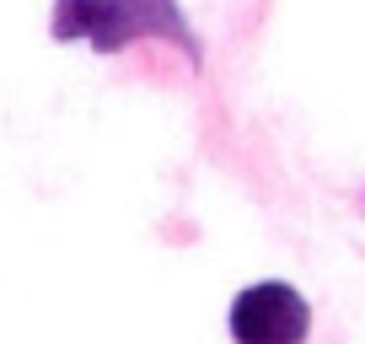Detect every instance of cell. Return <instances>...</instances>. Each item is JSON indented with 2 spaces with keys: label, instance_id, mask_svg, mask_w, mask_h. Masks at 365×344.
<instances>
[{
  "label": "cell",
  "instance_id": "6da1fadb",
  "mask_svg": "<svg viewBox=\"0 0 365 344\" xmlns=\"http://www.w3.org/2000/svg\"><path fill=\"white\" fill-rule=\"evenodd\" d=\"M312 307L285 280H258L231 301V339L237 344H307Z\"/></svg>",
  "mask_w": 365,
  "mask_h": 344
}]
</instances>
